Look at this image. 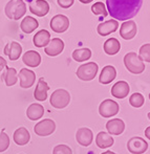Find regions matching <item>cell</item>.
I'll return each instance as SVG.
<instances>
[{"label": "cell", "mask_w": 150, "mask_h": 154, "mask_svg": "<svg viewBox=\"0 0 150 154\" xmlns=\"http://www.w3.org/2000/svg\"><path fill=\"white\" fill-rule=\"evenodd\" d=\"M4 82H5L6 86H13L17 83L18 81V75H17V71L13 67H5V72L2 75Z\"/></svg>", "instance_id": "obj_28"}, {"label": "cell", "mask_w": 150, "mask_h": 154, "mask_svg": "<svg viewBox=\"0 0 150 154\" xmlns=\"http://www.w3.org/2000/svg\"><path fill=\"white\" fill-rule=\"evenodd\" d=\"M101 154H117V153L112 152V151H106V152H104V153H101Z\"/></svg>", "instance_id": "obj_39"}, {"label": "cell", "mask_w": 150, "mask_h": 154, "mask_svg": "<svg viewBox=\"0 0 150 154\" xmlns=\"http://www.w3.org/2000/svg\"><path fill=\"white\" fill-rule=\"evenodd\" d=\"M64 49V42L60 38H54L49 41V43L44 47V51L47 56L56 57L60 55Z\"/></svg>", "instance_id": "obj_12"}, {"label": "cell", "mask_w": 150, "mask_h": 154, "mask_svg": "<svg viewBox=\"0 0 150 154\" xmlns=\"http://www.w3.org/2000/svg\"><path fill=\"white\" fill-rule=\"evenodd\" d=\"M120 110V106L117 102L112 101V100H105L103 101L99 106V112L103 118L108 119L114 116Z\"/></svg>", "instance_id": "obj_6"}, {"label": "cell", "mask_w": 150, "mask_h": 154, "mask_svg": "<svg viewBox=\"0 0 150 154\" xmlns=\"http://www.w3.org/2000/svg\"><path fill=\"white\" fill-rule=\"evenodd\" d=\"M75 0H58V4L63 8H68L73 4Z\"/></svg>", "instance_id": "obj_35"}, {"label": "cell", "mask_w": 150, "mask_h": 154, "mask_svg": "<svg viewBox=\"0 0 150 154\" xmlns=\"http://www.w3.org/2000/svg\"><path fill=\"white\" fill-rule=\"evenodd\" d=\"M130 91V87L127 82L119 81L111 87V94L117 99H124L128 95Z\"/></svg>", "instance_id": "obj_18"}, {"label": "cell", "mask_w": 150, "mask_h": 154, "mask_svg": "<svg viewBox=\"0 0 150 154\" xmlns=\"http://www.w3.org/2000/svg\"><path fill=\"white\" fill-rule=\"evenodd\" d=\"M148 119H149V120H150V112H149V113H148Z\"/></svg>", "instance_id": "obj_40"}, {"label": "cell", "mask_w": 150, "mask_h": 154, "mask_svg": "<svg viewBox=\"0 0 150 154\" xmlns=\"http://www.w3.org/2000/svg\"><path fill=\"white\" fill-rule=\"evenodd\" d=\"M53 154H73V151L66 145H57L54 148Z\"/></svg>", "instance_id": "obj_34"}, {"label": "cell", "mask_w": 150, "mask_h": 154, "mask_svg": "<svg viewBox=\"0 0 150 154\" xmlns=\"http://www.w3.org/2000/svg\"><path fill=\"white\" fill-rule=\"evenodd\" d=\"M139 57L143 60V62L145 61L150 63V43L141 46L140 51H139Z\"/></svg>", "instance_id": "obj_32"}, {"label": "cell", "mask_w": 150, "mask_h": 154, "mask_svg": "<svg viewBox=\"0 0 150 154\" xmlns=\"http://www.w3.org/2000/svg\"><path fill=\"white\" fill-rule=\"evenodd\" d=\"M30 11L36 16L43 17L49 12V4L46 0H35L30 4Z\"/></svg>", "instance_id": "obj_11"}, {"label": "cell", "mask_w": 150, "mask_h": 154, "mask_svg": "<svg viewBox=\"0 0 150 154\" xmlns=\"http://www.w3.org/2000/svg\"><path fill=\"white\" fill-rule=\"evenodd\" d=\"M5 15L13 20H19L27 13V4L23 0H10L4 8Z\"/></svg>", "instance_id": "obj_2"}, {"label": "cell", "mask_w": 150, "mask_h": 154, "mask_svg": "<svg viewBox=\"0 0 150 154\" xmlns=\"http://www.w3.org/2000/svg\"><path fill=\"white\" fill-rule=\"evenodd\" d=\"M117 77V70L114 66L111 65H107V66L103 67L101 73L99 77V82L101 84H109L116 79Z\"/></svg>", "instance_id": "obj_19"}, {"label": "cell", "mask_w": 150, "mask_h": 154, "mask_svg": "<svg viewBox=\"0 0 150 154\" xmlns=\"http://www.w3.org/2000/svg\"><path fill=\"white\" fill-rule=\"evenodd\" d=\"M129 103L132 107L140 108L144 105L145 99H144V97H143V94H141V93H139V92H136V93H133V94L130 95Z\"/></svg>", "instance_id": "obj_30"}, {"label": "cell", "mask_w": 150, "mask_h": 154, "mask_svg": "<svg viewBox=\"0 0 150 154\" xmlns=\"http://www.w3.org/2000/svg\"><path fill=\"white\" fill-rule=\"evenodd\" d=\"M143 0H106L108 14L116 20L126 21L136 16Z\"/></svg>", "instance_id": "obj_1"}, {"label": "cell", "mask_w": 150, "mask_h": 154, "mask_svg": "<svg viewBox=\"0 0 150 154\" xmlns=\"http://www.w3.org/2000/svg\"><path fill=\"white\" fill-rule=\"evenodd\" d=\"M70 102V94L65 89H57L55 90L51 95L49 103L54 108L57 109H63Z\"/></svg>", "instance_id": "obj_4"}, {"label": "cell", "mask_w": 150, "mask_h": 154, "mask_svg": "<svg viewBox=\"0 0 150 154\" xmlns=\"http://www.w3.org/2000/svg\"><path fill=\"white\" fill-rule=\"evenodd\" d=\"M104 51H105L107 55L109 56H114L116 54H118L121 49V43L119 42L118 39L116 38H110L108 40L105 41L104 43Z\"/></svg>", "instance_id": "obj_26"}, {"label": "cell", "mask_w": 150, "mask_h": 154, "mask_svg": "<svg viewBox=\"0 0 150 154\" xmlns=\"http://www.w3.org/2000/svg\"><path fill=\"white\" fill-rule=\"evenodd\" d=\"M145 136H146L148 140H150V126L148 128H146V130H145Z\"/></svg>", "instance_id": "obj_37"}, {"label": "cell", "mask_w": 150, "mask_h": 154, "mask_svg": "<svg viewBox=\"0 0 150 154\" xmlns=\"http://www.w3.org/2000/svg\"><path fill=\"white\" fill-rule=\"evenodd\" d=\"M4 54L8 57L11 61H16L22 54V46L16 41L8 43L4 47Z\"/></svg>", "instance_id": "obj_16"}, {"label": "cell", "mask_w": 150, "mask_h": 154, "mask_svg": "<svg viewBox=\"0 0 150 154\" xmlns=\"http://www.w3.org/2000/svg\"><path fill=\"white\" fill-rule=\"evenodd\" d=\"M22 61L29 67H37L41 63V56L36 51H29L23 55Z\"/></svg>", "instance_id": "obj_21"}, {"label": "cell", "mask_w": 150, "mask_h": 154, "mask_svg": "<svg viewBox=\"0 0 150 154\" xmlns=\"http://www.w3.org/2000/svg\"><path fill=\"white\" fill-rule=\"evenodd\" d=\"M76 140L79 143L81 146L84 147H88L89 145H91L93 140V134L92 131L89 128H80L79 130L76 133Z\"/></svg>", "instance_id": "obj_14"}, {"label": "cell", "mask_w": 150, "mask_h": 154, "mask_svg": "<svg viewBox=\"0 0 150 154\" xmlns=\"http://www.w3.org/2000/svg\"><path fill=\"white\" fill-rule=\"evenodd\" d=\"M34 45L36 47H45L51 41V34L49 32H47L46 29H42L36 32V35L34 36Z\"/></svg>", "instance_id": "obj_25"}, {"label": "cell", "mask_w": 150, "mask_h": 154, "mask_svg": "<svg viewBox=\"0 0 150 154\" xmlns=\"http://www.w3.org/2000/svg\"><path fill=\"white\" fill-rule=\"evenodd\" d=\"M138 32L136 23L132 20H127L126 22H123L120 27V35L125 40H131L136 37Z\"/></svg>", "instance_id": "obj_10"}, {"label": "cell", "mask_w": 150, "mask_h": 154, "mask_svg": "<svg viewBox=\"0 0 150 154\" xmlns=\"http://www.w3.org/2000/svg\"><path fill=\"white\" fill-rule=\"evenodd\" d=\"M114 137H112L110 134H108L107 132H99L95 137V144L99 148L101 149H106V148H109L114 145Z\"/></svg>", "instance_id": "obj_23"}, {"label": "cell", "mask_w": 150, "mask_h": 154, "mask_svg": "<svg viewBox=\"0 0 150 154\" xmlns=\"http://www.w3.org/2000/svg\"><path fill=\"white\" fill-rule=\"evenodd\" d=\"M44 114V107L41 104L34 103L29 106L27 110V116L30 121L40 120Z\"/></svg>", "instance_id": "obj_22"}, {"label": "cell", "mask_w": 150, "mask_h": 154, "mask_svg": "<svg viewBox=\"0 0 150 154\" xmlns=\"http://www.w3.org/2000/svg\"><path fill=\"white\" fill-rule=\"evenodd\" d=\"M56 130V123L51 119H45L41 122L36 124L34 127V131L39 136H48L53 134Z\"/></svg>", "instance_id": "obj_8"}, {"label": "cell", "mask_w": 150, "mask_h": 154, "mask_svg": "<svg viewBox=\"0 0 150 154\" xmlns=\"http://www.w3.org/2000/svg\"><path fill=\"white\" fill-rule=\"evenodd\" d=\"M39 26V22L32 16H27L22 21H21L20 27L22 29V32H24L25 34H30Z\"/></svg>", "instance_id": "obj_27"}, {"label": "cell", "mask_w": 150, "mask_h": 154, "mask_svg": "<svg viewBox=\"0 0 150 154\" xmlns=\"http://www.w3.org/2000/svg\"><path fill=\"white\" fill-rule=\"evenodd\" d=\"M10 146V137L5 132L2 130L0 132V152H4Z\"/></svg>", "instance_id": "obj_33"}, {"label": "cell", "mask_w": 150, "mask_h": 154, "mask_svg": "<svg viewBox=\"0 0 150 154\" xmlns=\"http://www.w3.org/2000/svg\"><path fill=\"white\" fill-rule=\"evenodd\" d=\"M6 67V61L4 58H2L1 56H0V71L2 70L3 68H5Z\"/></svg>", "instance_id": "obj_36"}, {"label": "cell", "mask_w": 150, "mask_h": 154, "mask_svg": "<svg viewBox=\"0 0 150 154\" xmlns=\"http://www.w3.org/2000/svg\"><path fill=\"white\" fill-rule=\"evenodd\" d=\"M14 142L19 146H24L30 140V134L27 128L20 127L14 132Z\"/></svg>", "instance_id": "obj_24"}, {"label": "cell", "mask_w": 150, "mask_h": 154, "mask_svg": "<svg viewBox=\"0 0 150 154\" xmlns=\"http://www.w3.org/2000/svg\"><path fill=\"white\" fill-rule=\"evenodd\" d=\"M149 100H150V93H149Z\"/></svg>", "instance_id": "obj_41"}, {"label": "cell", "mask_w": 150, "mask_h": 154, "mask_svg": "<svg viewBox=\"0 0 150 154\" xmlns=\"http://www.w3.org/2000/svg\"><path fill=\"white\" fill-rule=\"evenodd\" d=\"M80 2H82V3H90L91 1H93V0H79Z\"/></svg>", "instance_id": "obj_38"}, {"label": "cell", "mask_w": 150, "mask_h": 154, "mask_svg": "<svg viewBox=\"0 0 150 154\" xmlns=\"http://www.w3.org/2000/svg\"><path fill=\"white\" fill-rule=\"evenodd\" d=\"M69 27V19L64 15H56L51 20V29L56 32H64Z\"/></svg>", "instance_id": "obj_9"}, {"label": "cell", "mask_w": 150, "mask_h": 154, "mask_svg": "<svg viewBox=\"0 0 150 154\" xmlns=\"http://www.w3.org/2000/svg\"><path fill=\"white\" fill-rule=\"evenodd\" d=\"M124 64L127 70L134 75H140L145 70V64L143 60L133 51L126 54L124 57Z\"/></svg>", "instance_id": "obj_3"}, {"label": "cell", "mask_w": 150, "mask_h": 154, "mask_svg": "<svg viewBox=\"0 0 150 154\" xmlns=\"http://www.w3.org/2000/svg\"><path fill=\"white\" fill-rule=\"evenodd\" d=\"M127 149L132 154H142L148 149V143L140 136H133L128 140Z\"/></svg>", "instance_id": "obj_7"}, {"label": "cell", "mask_w": 150, "mask_h": 154, "mask_svg": "<svg viewBox=\"0 0 150 154\" xmlns=\"http://www.w3.org/2000/svg\"><path fill=\"white\" fill-rule=\"evenodd\" d=\"M91 11L95 15H101L103 17H106L108 15L106 6L103 2H95L92 6H91Z\"/></svg>", "instance_id": "obj_31"}, {"label": "cell", "mask_w": 150, "mask_h": 154, "mask_svg": "<svg viewBox=\"0 0 150 154\" xmlns=\"http://www.w3.org/2000/svg\"><path fill=\"white\" fill-rule=\"evenodd\" d=\"M49 90V86L44 81L43 78H41L38 81V84L36 86V89L34 91V97L37 101L43 102L47 99V91Z\"/></svg>", "instance_id": "obj_20"}, {"label": "cell", "mask_w": 150, "mask_h": 154, "mask_svg": "<svg viewBox=\"0 0 150 154\" xmlns=\"http://www.w3.org/2000/svg\"><path fill=\"white\" fill-rule=\"evenodd\" d=\"M119 27V22L114 19H110V20H107L105 22H102L98 25L97 27V31H98V34L100 36H108L110 35L111 32H114L118 29Z\"/></svg>", "instance_id": "obj_15"}, {"label": "cell", "mask_w": 150, "mask_h": 154, "mask_svg": "<svg viewBox=\"0 0 150 154\" xmlns=\"http://www.w3.org/2000/svg\"><path fill=\"white\" fill-rule=\"evenodd\" d=\"M106 129L110 135H120L125 130V123L121 119L109 120L106 124Z\"/></svg>", "instance_id": "obj_17"}, {"label": "cell", "mask_w": 150, "mask_h": 154, "mask_svg": "<svg viewBox=\"0 0 150 154\" xmlns=\"http://www.w3.org/2000/svg\"><path fill=\"white\" fill-rule=\"evenodd\" d=\"M98 64L95 62H88L86 64H82L77 69V77L82 81H91L95 78L98 73Z\"/></svg>", "instance_id": "obj_5"}, {"label": "cell", "mask_w": 150, "mask_h": 154, "mask_svg": "<svg viewBox=\"0 0 150 154\" xmlns=\"http://www.w3.org/2000/svg\"><path fill=\"white\" fill-rule=\"evenodd\" d=\"M91 57V51L89 48H79V49H76L73 51V58L75 61L77 62H84V61H87L89 60Z\"/></svg>", "instance_id": "obj_29"}, {"label": "cell", "mask_w": 150, "mask_h": 154, "mask_svg": "<svg viewBox=\"0 0 150 154\" xmlns=\"http://www.w3.org/2000/svg\"><path fill=\"white\" fill-rule=\"evenodd\" d=\"M19 80L20 86L22 88H30L34 85L36 81V73L27 68H22L19 71Z\"/></svg>", "instance_id": "obj_13"}]
</instances>
